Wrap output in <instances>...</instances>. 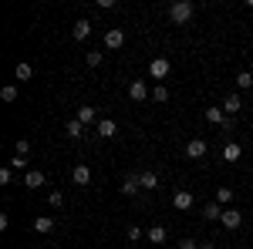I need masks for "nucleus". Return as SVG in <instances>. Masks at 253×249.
I'll return each instance as SVG.
<instances>
[{"mask_svg": "<svg viewBox=\"0 0 253 249\" xmlns=\"http://www.w3.org/2000/svg\"><path fill=\"white\" fill-rule=\"evenodd\" d=\"M193 14H196V3H193V0H175V3H169V20L179 24V27H182V24H189Z\"/></svg>", "mask_w": 253, "mask_h": 249, "instance_id": "obj_1", "label": "nucleus"}, {"mask_svg": "<svg viewBox=\"0 0 253 249\" xmlns=\"http://www.w3.org/2000/svg\"><path fill=\"white\" fill-rule=\"evenodd\" d=\"M169 71H172L169 58H152V64H149V74L156 77V81H166V77H169Z\"/></svg>", "mask_w": 253, "mask_h": 249, "instance_id": "obj_2", "label": "nucleus"}, {"mask_svg": "<svg viewBox=\"0 0 253 249\" xmlns=\"http://www.w3.org/2000/svg\"><path fill=\"white\" fill-rule=\"evenodd\" d=\"M193 202H196V199H193V192H189V189H179L172 195V206L179 212H189V209H193Z\"/></svg>", "mask_w": 253, "mask_h": 249, "instance_id": "obj_3", "label": "nucleus"}, {"mask_svg": "<svg viewBox=\"0 0 253 249\" xmlns=\"http://www.w3.org/2000/svg\"><path fill=\"white\" fill-rule=\"evenodd\" d=\"M128 98L132 101H145V98H152V91H149L145 81H128Z\"/></svg>", "mask_w": 253, "mask_h": 249, "instance_id": "obj_4", "label": "nucleus"}, {"mask_svg": "<svg viewBox=\"0 0 253 249\" xmlns=\"http://www.w3.org/2000/svg\"><path fill=\"white\" fill-rule=\"evenodd\" d=\"M223 229H240L243 226V215H240V209H223Z\"/></svg>", "mask_w": 253, "mask_h": 249, "instance_id": "obj_5", "label": "nucleus"}, {"mask_svg": "<svg viewBox=\"0 0 253 249\" xmlns=\"http://www.w3.org/2000/svg\"><path fill=\"white\" fill-rule=\"evenodd\" d=\"M122 44H125V31H122V27H112V31L105 34V47H108V51H118Z\"/></svg>", "mask_w": 253, "mask_h": 249, "instance_id": "obj_6", "label": "nucleus"}, {"mask_svg": "<svg viewBox=\"0 0 253 249\" xmlns=\"http://www.w3.org/2000/svg\"><path fill=\"white\" fill-rule=\"evenodd\" d=\"M206 152H210V145H206L203 138H193V142L186 145V155H189V158H206Z\"/></svg>", "mask_w": 253, "mask_h": 249, "instance_id": "obj_7", "label": "nucleus"}, {"mask_svg": "<svg viewBox=\"0 0 253 249\" xmlns=\"http://www.w3.org/2000/svg\"><path fill=\"white\" fill-rule=\"evenodd\" d=\"M203 219H206V222H219V219H223V206H219V202H206V209H203Z\"/></svg>", "mask_w": 253, "mask_h": 249, "instance_id": "obj_8", "label": "nucleus"}, {"mask_svg": "<svg viewBox=\"0 0 253 249\" xmlns=\"http://www.w3.org/2000/svg\"><path fill=\"white\" fill-rule=\"evenodd\" d=\"M78 121H81V125H98L101 118H98V111L91 108V105H81V108H78Z\"/></svg>", "mask_w": 253, "mask_h": 249, "instance_id": "obj_9", "label": "nucleus"}, {"mask_svg": "<svg viewBox=\"0 0 253 249\" xmlns=\"http://www.w3.org/2000/svg\"><path fill=\"white\" fill-rule=\"evenodd\" d=\"M95 132L101 135V138H115L118 125H115V121H112V118H101V121H98V125H95Z\"/></svg>", "mask_w": 253, "mask_h": 249, "instance_id": "obj_10", "label": "nucleus"}, {"mask_svg": "<svg viewBox=\"0 0 253 249\" xmlns=\"http://www.w3.org/2000/svg\"><path fill=\"white\" fill-rule=\"evenodd\" d=\"M240 158H243V148L236 142H226L223 145V162H240Z\"/></svg>", "mask_w": 253, "mask_h": 249, "instance_id": "obj_11", "label": "nucleus"}, {"mask_svg": "<svg viewBox=\"0 0 253 249\" xmlns=\"http://www.w3.org/2000/svg\"><path fill=\"white\" fill-rule=\"evenodd\" d=\"M71 178H75V185H81V189H84V185L91 182V169H88V165H75Z\"/></svg>", "mask_w": 253, "mask_h": 249, "instance_id": "obj_12", "label": "nucleus"}, {"mask_svg": "<svg viewBox=\"0 0 253 249\" xmlns=\"http://www.w3.org/2000/svg\"><path fill=\"white\" fill-rule=\"evenodd\" d=\"M44 182H47V178H44V172H38V169H31V172L24 175V185H27V189H41Z\"/></svg>", "mask_w": 253, "mask_h": 249, "instance_id": "obj_13", "label": "nucleus"}, {"mask_svg": "<svg viewBox=\"0 0 253 249\" xmlns=\"http://www.w3.org/2000/svg\"><path fill=\"white\" fill-rule=\"evenodd\" d=\"M243 108V101H240V95H226V101H223V111H226V118H233L236 111Z\"/></svg>", "mask_w": 253, "mask_h": 249, "instance_id": "obj_14", "label": "nucleus"}, {"mask_svg": "<svg viewBox=\"0 0 253 249\" xmlns=\"http://www.w3.org/2000/svg\"><path fill=\"white\" fill-rule=\"evenodd\" d=\"M206 121L223 128V125H226V111H223V108H206Z\"/></svg>", "mask_w": 253, "mask_h": 249, "instance_id": "obj_15", "label": "nucleus"}, {"mask_svg": "<svg viewBox=\"0 0 253 249\" xmlns=\"http://www.w3.org/2000/svg\"><path fill=\"white\" fill-rule=\"evenodd\" d=\"M122 192H125V195H135V192H142V182H138V175H125V182H122Z\"/></svg>", "mask_w": 253, "mask_h": 249, "instance_id": "obj_16", "label": "nucleus"}, {"mask_svg": "<svg viewBox=\"0 0 253 249\" xmlns=\"http://www.w3.org/2000/svg\"><path fill=\"white\" fill-rule=\"evenodd\" d=\"M138 182H142V189H156V185H159V175L145 169V172H138Z\"/></svg>", "mask_w": 253, "mask_h": 249, "instance_id": "obj_17", "label": "nucleus"}, {"mask_svg": "<svg viewBox=\"0 0 253 249\" xmlns=\"http://www.w3.org/2000/svg\"><path fill=\"white\" fill-rule=\"evenodd\" d=\"M68 138H75V142L84 138V125H81L78 118H71V121H68Z\"/></svg>", "mask_w": 253, "mask_h": 249, "instance_id": "obj_18", "label": "nucleus"}, {"mask_svg": "<svg viewBox=\"0 0 253 249\" xmlns=\"http://www.w3.org/2000/svg\"><path fill=\"white\" fill-rule=\"evenodd\" d=\"M54 229V219H51V215H38V219H34V232H51Z\"/></svg>", "mask_w": 253, "mask_h": 249, "instance_id": "obj_19", "label": "nucleus"}, {"mask_svg": "<svg viewBox=\"0 0 253 249\" xmlns=\"http://www.w3.org/2000/svg\"><path fill=\"white\" fill-rule=\"evenodd\" d=\"M145 236H149V243H156V246H159V243H166V236H169V232H166V226H152Z\"/></svg>", "mask_w": 253, "mask_h": 249, "instance_id": "obj_20", "label": "nucleus"}, {"mask_svg": "<svg viewBox=\"0 0 253 249\" xmlns=\"http://www.w3.org/2000/svg\"><path fill=\"white\" fill-rule=\"evenodd\" d=\"M10 169H14V172H31V162H27V158H24V155H14V158H10Z\"/></svg>", "mask_w": 253, "mask_h": 249, "instance_id": "obj_21", "label": "nucleus"}, {"mask_svg": "<svg viewBox=\"0 0 253 249\" xmlns=\"http://www.w3.org/2000/svg\"><path fill=\"white\" fill-rule=\"evenodd\" d=\"M88 34H91V20H78L75 24V40H84Z\"/></svg>", "mask_w": 253, "mask_h": 249, "instance_id": "obj_22", "label": "nucleus"}, {"mask_svg": "<svg viewBox=\"0 0 253 249\" xmlns=\"http://www.w3.org/2000/svg\"><path fill=\"white\" fill-rule=\"evenodd\" d=\"M31 74H34V68H31V64H24V61L14 68V77H17V81H31Z\"/></svg>", "mask_w": 253, "mask_h": 249, "instance_id": "obj_23", "label": "nucleus"}, {"mask_svg": "<svg viewBox=\"0 0 253 249\" xmlns=\"http://www.w3.org/2000/svg\"><path fill=\"white\" fill-rule=\"evenodd\" d=\"M216 202H219V206H230V202H233V189L219 185V189H216Z\"/></svg>", "mask_w": 253, "mask_h": 249, "instance_id": "obj_24", "label": "nucleus"}, {"mask_svg": "<svg viewBox=\"0 0 253 249\" xmlns=\"http://www.w3.org/2000/svg\"><path fill=\"white\" fill-rule=\"evenodd\" d=\"M236 88H247V91H253V74H250V71H240V74H236Z\"/></svg>", "mask_w": 253, "mask_h": 249, "instance_id": "obj_25", "label": "nucleus"}, {"mask_svg": "<svg viewBox=\"0 0 253 249\" xmlns=\"http://www.w3.org/2000/svg\"><path fill=\"white\" fill-rule=\"evenodd\" d=\"M84 61H88V68H101L105 54H101V51H88V54H84Z\"/></svg>", "mask_w": 253, "mask_h": 249, "instance_id": "obj_26", "label": "nucleus"}, {"mask_svg": "<svg viewBox=\"0 0 253 249\" xmlns=\"http://www.w3.org/2000/svg\"><path fill=\"white\" fill-rule=\"evenodd\" d=\"M0 98H3L7 105H14V101H17V84H7V88L0 91Z\"/></svg>", "mask_w": 253, "mask_h": 249, "instance_id": "obj_27", "label": "nucleus"}, {"mask_svg": "<svg viewBox=\"0 0 253 249\" xmlns=\"http://www.w3.org/2000/svg\"><path fill=\"white\" fill-rule=\"evenodd\" d=\"M14 155H24V158H27V155H31V142H27V138H17V145H14Z\"/></svg>", "mask_w": 253, "mask_h": 249, "instance_id": "obj_28", "label": "nucleus"}, {"mask_svg": "<svg viewBox=\"0 0 253 249\" xmlns=\"http://www.w3.org/2000/svg\"><path fill=\"white\" fill-rule=\"evenodd\" d=\"M152 98H156L159 105H162V101H169V88H166V84H156V91H152Z\"/></svg>", "mask_w": 253, "mask_h": 249, "instance_id": "obj_29", "label": "nucleus"}, {"mask_svg": "<svg viewBox=\"0 0 253 249\" xmlns=\"http://www.w3.org/2000/svg\"><path fill=\"white\" fill-rule=\"evenodd\" d=\"M14 182V169L7 165V169H0V185H10Z\"/></svg>", "mask_w": 253, "mask_h": 249, "instance_id": "obj_30", "label": "nucleus"}, {"mask_svg": "<svg viewBox=\"0 0 253 249\" xmlns=\"http://www.w3.org/2000/svg\"><path fill=\"white\" fill-rule=\"evenodd\" d=\"M47 202H51L54 209H61V206H64V195H61V192L54 189V192H51V195H47Z\"/></svg>", "mask_w": 253, "mask_h": 249, "instance_id": "obj_31", "label": "nucleus"}, {"mask_svg": "<svg viewBox=\"0 0 253 249\" xmlns=\"http://www.w3.org/2000/svg\"><path fill=\"white\" fill-rule=\"evenodd\" d=\"M142 239V229L138 226H128V243H138Z\"/></svg>", "mask_w": 253, "mask_h": 249, "instance_id": "obj_32", "label": "nucleus"}, {"mask_svg": "<svg viewBox=\"0 0 253 249\" xmlns=\"http://www.w3.org/2000/svg\"><path fill=\"white\" fill-rule=\"evenodd\" d=\"M179 249H199V243H196V239H182V243H179Z\"/></svg>", "mask_w": 253, "mask_h": 249, "instance_id": "obj_33", "label": "nucleus"}, {"mask_svg": "<svg viewBox=\"0 0 253 249\" xmlns=\"http://www.w3.org/2000/svg\"><path fill=\"white\" fill-rule=\"evenodd\" d=\"M199 249H216V243H199Z\"/></svg>", "mask_w": 253, "mask_h": 249, "instance_id": "obj_34", "label": "nucleus"}, {"mask_svg": "<svg viewBox=\"0 0 253 249\" xmlns=\"http://www.w3.org/2000/svg\"><path fill=\"white\" fill-rule=\"evenodd\" d=\"M250 101H253V91H250Z\"/></svg>", "mask_w": 253, "mask_h": 249, "instance_id": "obj_35", "label": "nucleus"}]
</instances>
